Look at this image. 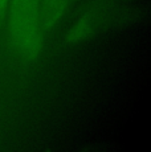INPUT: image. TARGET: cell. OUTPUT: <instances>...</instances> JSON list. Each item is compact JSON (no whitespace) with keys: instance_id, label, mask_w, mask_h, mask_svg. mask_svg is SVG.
Segmentation results:
<instances>
[{"instance_id":"cell-1","label":"cell","mask_w":151,"mask_h":152,"mask_svg":"<svg viewBox=\"0 0 151 152\" xmlns=\"http://www.w3.org/2000/svg\"><path fill=\"white\" fill-rule=\"evenodd\" d=\"M5 15L15 49L28 60L39 57L43 45L39 0H10Z\"/></svg>"},{"instance_id":"cell-2","label":"cell","mask_w":151,"mask_h":152,"mask_svg":"<svg viewBox=\"0 0 151 152\" xmlns=\"http://www.w3.org/2000/svg\"><path fill=\"white\" fill-rule=\"evenodd\" d=\"M68 0H39L40 21L45 31L56 28L65 15Z\"/></svg>"},{"instance_id":"cell-3","label":"cell","mask_w":151,"mask_h":152,"mask_svg":"<svg viewBox=\"0 0 151 152\" xmlns=\"http://www.w3.org/2000/svg\"><path fill=\"white\" fill-rule=\"evenodd\" d=\"M94 16L92 13H85L82 17L78 19L70 31L66 34V41L69 44H77L82 40H85L89 34L92 33L93 28H94Z\"/></svg>"},{"instance_id":"cell-4","label":"cell","mask_w":151,"mask_h":152,"mask_svg":"<svg viewBox=\"0 0 151 152\" xmlns=\"http://www.w3.org/2000/svg\"><path fill=\"white\" fill-rule=\"evenodd\" d=\"M8 1L10 0H0V24H1V21L5 17V11H7V7H8Z\"/></svg>"}]
</instances>
